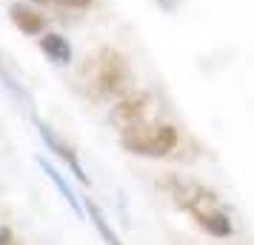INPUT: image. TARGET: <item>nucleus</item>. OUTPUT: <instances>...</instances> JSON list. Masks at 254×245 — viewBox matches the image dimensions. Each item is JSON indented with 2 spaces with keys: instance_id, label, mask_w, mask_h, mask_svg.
I'll list each match as a JSON object with an SVG mask.
<instances>
[{
  "instance_id": "obj_2",
  "label": "nucleus",
  "mask_w": 254,
  "mask_h": 245,
  "mask_svg": "<svg viewBox=\"0 0 254 245\" xmlns=\"http://www.w3.org/2000/svg\"><path fill=\"white\" fill-rule=\"evenodd\" d=\"M80 77L94 100H120L131 92L134 74L128 69L126 57L112 46H100L94 54L86 57Z\"/></svg>"
},
{
  "instance_id": "obj_5",
  "label": "nucleus",
  "mask_w": 254,
  "mask_h": 245,
  "mask_svg": "<svg viewBox=\"0 0 254 245\" xmlns=\"http://www.w3.org/2000/svg\"><path fill=\"white\" fill-rule=\"evenodd\" d=\"M9 20H12L23 35L40 37L46 32V17L37 12V9L26 6V3H12V6H9Z\"/></svg>"
},
{
  "instance_id": "obj_4",
  "label": "nucleus",
  "mask_w": 254,
  "mask_h": 245,
  "mask_svg": "<svg viewBox=\"0 0 254 245\" xmlns=\"http://www.w3.org/2000/svg\"><path fill=\"white\" fill-rule=\"evenodd\" d=\"M151 111V94L149 92H128L120 100H115L112 111H109V123L117 131H126L131 126H140L149 120Z\"/></svg>"
},
{
  "instance_id": "obj_3",
  "label": "nucleus",
  "mask_w": 254,
  "mask_h": 245,
  "mask_svg": "<svg viewBox=\"0 0 254 245\" xmlns=\"http://www.w3.org/2000/svg\"><path fill=\"white\" fill-rule=\"evenodd\" d=\"M180 143V131L174 129L172 123H140L131 129L120 131V146L128 154H137V157H151V160H160L177 148Z\"/></svg>"
},
{
  "instance_id": "obj_6",
  "label": "nucleus",
  "mask_w": 254,
  "mask_h": 245,
  "mask_svg": "<svg viewBox=\"0 0 254 245\" xmlns=\"http://www.w3.org/2000/svg\"><path fill=\"white\" fill-rule=\"evenodd\" d=\"M37 43H40V51L46 54V60H52L55 66H69L71 63V43L66 40L63 35L58 32H43V35L37 37Z\"/></svg>"
},
{
  "instance_id": "obj_10",
  "label": "nucleus",
  "mask_w": 254,
  "mask_h": 245,
  "mask_svg": "<svg viewBox=\"0 0 254 245\" xmlns=\"http://www.w3.org/2000/svg\"><path fill=\"white\" fill-rule=\"evenodd\" d=\"M0 245H17L12 240V231H9V228H0Z\"/></svg>"
},
{
  "instance_id": "obj_9",
  "label": "nucleus",
  "mask_w": 254,
  "mask_h": 245,
  "mask_svg": "<svg viewBox=\"0 0 254 245\" xmlns=\"http://www.w3.org/2000/svg\"><path fill=\"white\" fill-rule=\"evenodd\" d=\"M94 0H55V6H63V9H89Z\"/></svg>"
},
{
  "instance_id": "obj_8",
  "label": "nucleus",
  "mask_w": 254,
  "mask_h": 245,
  "mask_svg": "<svg viewBox=\"0 0 254 245\" xmlns=\"http://www.w3.org/2000/svg\"><path fill=\"white\" fill-rule=\"evenodd\" d=\"M89 211H92V217H94V222H97V228H100V234H103L106 240H109V245H120L117 243V237L112 231H109V228H106V222H103V217H100V211L94 208V205H89Z\"/></svg>"
},
{
  "instance_id": "obj_7",
  "label": "nucleus",
  "mask_w": 254,
  "mask_h": 245,
  "mask_svg": "<svg viewBox=\"0 0 254 245\" xmlns=\"http://www.w3.org/2000/svg\"><path fill=\"white\" fill-rule=\"evenodd\" d=\"M37 129H40V134H43V140L49 143V148H55V154H58L60 160H63V163H66V165L71 168V171L77 174V180H83V183H86V174H83V168H80V163H77L74 151H71L69 146H66V143L60 140V137H58V134H55L52 129H49V126H43V123H40Z\"/></svg>"
},
{
  "instance_id": "obj_11",
  "label": "nucleus",
  "mask_w": 254,
  "mask_h": 245,
  "mask_svg": "<svg viewBox=\"0 0 254 245\" xmlns=\"http://www.w3.org/2000/svg\"><path fill=\"white\" fill-rule=\"evenodd\" d=\"M32 3H37V6H55V0H32Z\"/></svg>"
},
{
  "instance_id": "obj_1",
  "label": "nucleus",
  "mask_w": 254,
  "mask_h": 245,
  "mask_svg": "<svg viewBox=\"0 0 254 245\" xmlns=\"http://www.w3.org/2000/svg\"><path fill=\"white\" fill-rule=\"evenodd\" d=\"M166 188L172 194L174 205L183 208L206 234L217 237V240H226L234 234V222H231L229 211L223 208L220 197L211 188H206L197 180H186V177H169Z\"/></svg>"
}]
</instances>
